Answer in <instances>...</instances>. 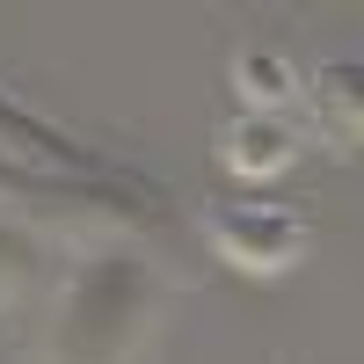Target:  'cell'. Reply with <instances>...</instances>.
Listing matches in <instances>:
<instances>
[{"mask_svg":"<svg viewBox=\"0 0 364 364\" xmlns=\"http://www.w3.org/2000/svg\"><path fill=\"white\" fill-rule=\"evenodd\" d=\"M146 306H154V277L132 255H95L73 269L66 314H58V350L66 364H117L124 343L146 328Z\"/></svg>","mask_w":364,"mask_h":364,"instance_id":"6da1fadb","label":"cell"},{"mask_svg":"<svg viewBox=\"0 0 364 364\" xmlns=\"http://www.w3.org/2000/svg\"><path fill=\"white\" fill-rule=\"evenodd\" d=\"M291 154H299V139H291V124H277V117H240V124L219 139V161L233 175H248V182H269L277 168H291Z\"/></svg>","mask_w":364,"mask_h":364,"instance_id":"3957f363","label":"cell"},{"mask_svg":"<svg viewBox=\"0 0 364 364\" xmlns=\"http://www.w3.org/2000/svg\"><path fill=\"white\" fill-rule=\"evenodd\" d=\"M197 226H204L211 248L226 262H240V269H291L299 248H306V219L284 211V204H240V197L233 204H204Z\"/></svg>","mask_w":364,"mask_h":364,"instance_id":"7a4b0ae2","label":"cell"},{"mask_svg":"<svg viewBox=\"0 0 364 364\" xmlns=\"http://www.w3.org/2000/svg\"><path fill=\"white\" fill-rule=\"evenodd\" d=\"M321 117L336 132H364V58H343V66H328L321 73Z\"/></svg>","mask_w":364,"mask_h":364,"instance_id":"5b68a950","label":"cell"},{"mask_svg":"<svg viewBox=\"0 0 364 364\" xmlns=\"http://www.w3.org/2000/svg\"><path fill=\"white\" fill-rule=\"evenodd\" d=\"M233 73H240V95L255 102V117H277V102H291V87H299V73L269 51H240Z\"/></svg>","mask_w":364,"mask_h":364,"instance_id":"277c9868","label":"cell"}]
</instances>
